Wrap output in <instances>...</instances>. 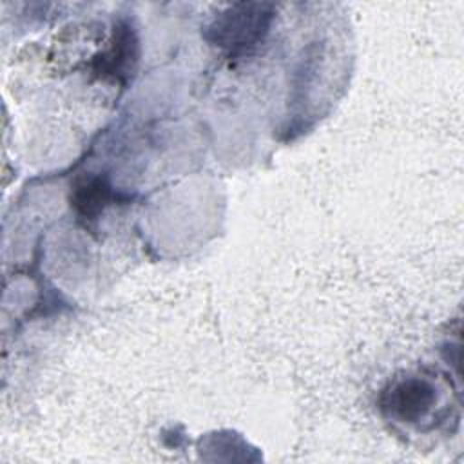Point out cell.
I'll use <instances>...</instances> for the list:
<instances>
[{"mask_svg":"<svg viewBox=\"0 0 464 464\" xmlns=\"http://www.w3.org/2000/svg\"><path fill=\"white\" fill-rule=\"evenodd\" d=\"M437 390L424 377H404L395 381L381 395V410L392 419L415 424L435 406Z\"/></svg>","mask_w":464,"mask_h":464,"instance_id":"cell-2","label":"cell"},{"mask_svg":"<svg viewBox=\"0 0 464 464\" xmlns=\"http://www.w3.org/2000/svg\"><path fill=\"white\" fill-rule=\"evenodd\" d=\"M140 60V40L136 29L121 20L114 25L111 45L94 60V72L103 80L125 85L132 78Z\"/></svg>","mask_w":464,"mask_h":464,"instance_id":"cell-3","label":"cell"},{"mask_svg":"<svg viewBox=\"0 0 464 464\" xmlns=\"http://www.w3.org/2000/svg\"><path fill=\"white\" fill-rule=\"evenodd\" d=\"M272 20V4H234L214 16L205 31V38L212 45L236 56L254 49L270 31Z\"/></svg>","mask_w":464,"mask_h":464,"instance_id":"cell-1","label":"cell"},{"mask_svg":"<svg viewBox=\"0 0 464 464\" xmlns=\"http://www.w3.org/2000/svg\"><path fill=\"white\" fill-rule=\"evenodd\" d=\"M116 199V192L105 176L100 174H85L82 176L71 192V205L76 214L83 221H96L102 212L112 205Z\"/></svg>","mask_w":464,"mask_h":464,"instance_id":"cell-4","label":"cell"}]
</instances>
